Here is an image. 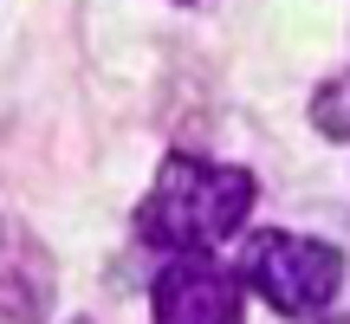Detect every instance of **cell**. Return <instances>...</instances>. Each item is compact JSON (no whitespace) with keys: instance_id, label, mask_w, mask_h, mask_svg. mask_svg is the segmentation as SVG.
I'll return each instance as SVG.
<instances>
[{"instance_id":"cell-1","label":"cell","mask_w":350,"mask_h":324,"mask_svg":"<svg viewBox=\"0 0 350 324\" xmlns=\"http://www.w3.org/2000/svg\"><path fill=\"white\" fill-rule=\"evenodd\" d=\"M253 214V175L208 156H169L156 169L150 195L137 201V240L163 260L175 253H214L234 240Z\"/></svg>"},{"instance_id":"cell-2","label":"cell","mask_w":350,"mask_h":324,"mask_svg":"<svg viewBox=\"0 0 350 324\" xmlns=\"http://www.w3.org/2000/svg\"><path fill=\"white\" fill-rule=\"evenodd\" d=\"M240 286L260 292L279 318L305 324V318H325L344 292V253L331 240L312 234H292V227H266V234L247 240L240 253Z\"/></svg>"},{"instance_id":"cell-3","label":"cell","mask_w":350,"mask_h":324,"mask_svg":"<svg viewBox=\"0 0 350 324\" xmlns=\"http://www.w3.org/2000/svg\"><path fill=\"white\" fill-rule=\"evenodd\" d=\"M240 273H227L214 253H175L156 273L150 318L156 324H240Z\"/></svg>"},{"instance_id":"cell-4","label":"cell","mask_w":350,"mask_h":324,"mask_svg":"<svg viewBox=\"0 0 350 324\" xmlns=\"http://www.w3.org/2000/svg\"><path fill=\"white\" fill-rule=\"evenodd\" d=\"M59 299L52 253L39 247L33 227L0 221V324H46Z\"/></svg>"},{"instance_id":"cell-5","label":"cell","mask_w":350,"mask_h":324,"mask_svg":"<svg viewBox=\"0 0 350 324\" xmlns=\"http://www.w3.org/2000/svg\"><path fill=\"white\" fill-rule=\"evenodd\" d=\"M312 124L325 130V137H350V78H331L312 98Z\"/></svg>"},{"instance_id":"cell-6","label":"cell","mask_w":350,"mask_h":324,"mask_svg":"<svg viewBox=\"0 0 350 324\" xmlns=\"http://www.w3.org/2000/svg\"><path fill=\"white\" fill-rule=\"evenodd\" d=\"M65 324H91V318H65Z\"/></svg>"}]
</instances>
